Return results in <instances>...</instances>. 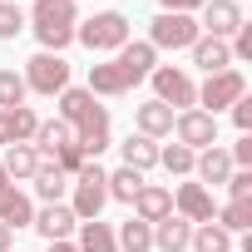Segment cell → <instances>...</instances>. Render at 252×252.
<instances>
[{
    "label": "cell",
    "instance_id": "obj_13",
    "mask_svg": "<svg viewBox=\"0 0 252 252\" xmlns=\"http://www.w3.org/2000/svg\"><path fill=\"white\" fill-rule=\"evenodd\" d=\"M45 242H69V232L79 227V218L69 213V203H45L40 213H35V222H30Z\"/></svg>",
    "mask_w": 252,
    "mask_h": 252
},
{
    "label": "cell",
    "instance_id": "obj_5",
    "mask_svg": "<svg viewBox=\"0 0 252 252\" xmlns=\"http://www.w3.org/2000/svg\"><path fill=\"white\" fill-rule=\"evenodd\" d=\"M203 30H198V20L193 15H173V10H158L154 20H149V45L154 50H193V40H198Z\"/></svg>",
    "mask_w": 252,
    "mask_h": 252
},
{
    "label": "cell",
    "instance_id": "obj_1",
    "mask_svg": "<svg viewBox=\"0 0 252 252\" xmlns=\"http://www.w3.org/2000/svg\"><path fill=\"white\" fill-rule=\"evenodd\" d=\"M60 99V119L69 124V129H74V144L84 149V158L94 163L104 149H109V109L89 94V89H64V94H55Z\"/></svg>",
    "mask_w": 252,
    "mask_h": 252
},
{
    "label": "cell",
    "instance_id": "obj_2",
    "mask_svg": "<svg viewBox=\"0 0 252 252\" xmlns=\"http://www.w3.org/2000/svg\"><path fill=\"white\" fill-rule=\"evenodd\" d=\"M25 25L35 30V40L45 45V55H60V50L74 40L79 10H74V0H35V10H30Z\"/></svg>",
    "mask_w": 252,
    "mask_h": 252
},
{
    "label": "cell",
    "instance_id": "obj_24",
    "mask_svg": "<svg viewBox=\"0 0 252 252\" xmlns=\"http://www.w3.org/2000/svg\"><path fill=\"white\" fill-rule=\"evenodd\" d=\"M94 99H119V94H129V84H124V74L114 69V60L109 64H89V84H84Z\"/></svg>",
    "mask_w": 252,
    "mask_h": 252
},
{
    "label": "cell",
    "instance_id": "obj_3",
    "mask_svg": "<svg viewBox=\"0 0 252 252\" xmlns=\"http://www.w3.org/2000/svg\"><path fill=\"white\" fill-rule=\"evenodd\" d=\"M74 40L84 50H94V55H104V50L119 55L124 45H129V15H124V10H99V15H89V20L74 25Z\"/></svg>",
    "mask_w": 252,
    "mask_h": 252
},
{
    "label": "cell",
    "instance_id": "obj_40",
    "mask_svg": "<svg viewBox=\"0 0 252 252\" xmlns=\"http://www.w3.org/2000/svg\"><path fill=\"white\" fill-rule=\"evenodd\" d=\"M0 188H10V178H5V168H0Z\"/></svg>",
    "mask_w": 252,
    "mask_h": 252
},
{
    "label": "cell",
    "instance_id": "obj_31",
    "mask_svg": "<svg viewBox=\"0 0 252 252\" xmlns=\"http://www.w3.org/2000/svg\"><path fill=\"white\" fill-rule=\"evenodd\" d=\"M25 74L20 69H0V109H15V104H25Z\"/></svg>",
    "mask_w": 252,
    "mask_h": 252
},
{
    "label": "cell",
    "instance_id": "obj_27",
    "mask_svg": "<svg viewBox=\"0 0 252 252\" xmlns=\"http://www.w3.org/2000/svg\"><path fill=\"white\" fill-rule=\"evenodd\" d=\"M114 242H119V252H154V227L139 222V218H129L114 232Z\"/></svg>",
    "mask_w": 252,
    "mask_h": 252
},
{
    "label": "cell",
    "instance_id": "obj_26",
    "mask_svg": "<svg viewBox=\"0 0 252 252\" xmlns=\"http://www.w3.org/2000/svg\"><path fill=\"white\" fill-rule=\"evenodd\" d=\"M74 232H79V242H74L79 252H119L114 227H109V222H99V218H94V222H79Z\"/></svg>",
    "mask_w": 252,
    "mask_h": 252
},
{
    "label": "cell",
    "instance_id": "obj_22",
    "mask_svg": "<svg viewBox=\"0 0 252 252\" xmlns=\"http://www.w3.org/2000/svg\"><path fill=\"white\" fill-rule=\"evenodd\" d=\"M0 222L5 227H30L35 222V208H30V198L10 183V188H0Z\"/></svg>",
    "mask_w": 252,
    "mask_h": 252
},
{
    "label": "cell",
    "instance_id": "obj_14",
    "mask_svg": "<svg viewBox=\"0 0 252 252\" xmlns=\"http://www.w3.org/2000/svg\"><path fill=\"white\" fill-rule=\"evenodd\" d=\"M35 129H40V114L30 109V104H15V109H0V144H30L35 139Z\"/></svg>",
    "mask_w": 252,
    "mask_h": 252
},
{
    "label": "cell",
    "instance_id": "obj_10",
    "mask_svg": "<svg viewBox=\"0 0 252 252\" xmlns=\"http://www.w3.org/2000/svg\"><path fill=\"white\" fill-rule=\"evenodd\" d=\"M114 69L124 74V84L134 89V84H144V79L158 69V50H154L149 40H129V45H124V50L114 55Z\"/></svg>",
    "mask_w": 252,
    "mask_h": 252
},
{
    "label": "cell",
    "instance_id": "obj_15",
    "mask_svg": "<svg viewBox=\"0 0 252 252\" xmlns=\"http://www.w3.org/2000/svg\"><path fill=\"white\" fill-rule=\"evenodd\" d=\"M129 208H134V218H139V222H149V227H154V222H163V218L173 213V193H168L163 183H144V188H139V198H134Z\"/></svg>",
    "mask_w": 252,
    "mask_h": 252
},
{
    "label": "cell",
    "instance_id": "obj_16",
    "mask_svg": "<svg viewBox=\"0 0 252 252\" xmlns=\"http://www.w3.org/2000/svg\"><path fill=\"white\" fill-rule=\"evenodd\" d=\"M64 144H74V129H69V124H64V119H40V129H35V139H30V149L40 154V163L55 158Z\"/></svg>",
    "mask_w": 252,
    "mask_h": 252
},
{
    "label": "cell",
    "instance_id": "obj_32",
    "mask_svg": "<svg viewBox=\"0 0 252 252\" xmlns=\"http://www.w3.org/2000/svg\"><path fill=\"white\" fill-rule=\"evenodd\" d=\"M193 158H198V154H193V149H183V144L158 149V163H163L168 173H178V178H183V173H193Z\"/></svg>",
    "mask_w": 252,
    "mask_h": 252
},
{
    "label": "cell",
    "instance_id": "obj_6",
    "mask_svg": "<svg viewBox=\"0 0 252 252\" xmlns=\"http://www.w3.org/2000/svg\"><path fill=\"white\" fill-rule=\"evenodd\" d=\"M149 79H154V99H158V104H168V109H178V114L198 104V84L188 79V69H173V64H158V69H154Z\"/></svg>",
    "mask_w": 252,
    "mask_h": 252
},
{
    "label": "cell",
    "instance_id": "obj_37",
    "mask_svg": "<svg viewBox=\"0 0 252 252\" xmlns=\"http://www.w3.org/2000/svg\"><path fill=\"white\" fill-rule=\"evenodd\" d=\"M163 10H173V15H193V10H203V0H158Z\"/></svg>",
    "mask_w": 252,
    "mask_h": 252
},
{
    "label": "cell",
    "instance_id": "obj_38",
    "mask_svg": "<svg viewBox=\"0 0 252 252\" xmlns=\"http://www.w3.org/2000/svg\"><path fill=\"white\" fill-rule=\"evenodd\" d=\"M10 242H15V227H5V222H0V252H10Z\"/></svg>",
    "mask_w": 252,
    "mask_h": 252
},
{
    "label": "cell",
    "instance_id": "obj_19",
    "mask_svg": "<svg viewBox=\"0 0 252 252\" xmlns=\"http://www.w3.org/2000/svg\"><path fill=\"white\" fill-rule=\"evenodd\" d=\"M188 237H193V222H183L178 213H168L163 222H154V247L158 252H188Z\"/></svg>",
    "mask_w": 252,
    "mask_h": 252
},
{
    "label": "cell",
    "instance_id": "obj_39",
    "mask_svg": "<svg viewBox=\"0 0 252 252\" xmlns=\"http://www.w3.org/2000/svg\"><path fill=\"white\" fill-rule=\"evenodd\" d=\"M50 252H79L74 242H50Z\"/></svg>",
    "mask_w": 252,
    "mask_h": 252
},
{
    "label": "cell",
    "instance_id": "obj_17",
    "mask_svg": "<svg viewBox=\"0 0 252 252\" xmlns=\"http://www.w3.org/2000/svg\"><path fill=\"white\" fill-rule=\"evenodd\" d=\"M193 64L203 74H218V69H232V50L227 40H213V35H198L193 40Z\"/></svg>",
    "mask_w": 252,
    "mask_h": 252
},
{
    "label": "cell",
    "instance_id": "obj_23",
    "mask_svg": "<svg viewBox=\"0 0 252 252\" xmlns=\"http://www.w3.org/2000/svg\"><path fill=\"white\" fill-rule=\"evenodd\" d=\"M119 154H124V168H134V173H149L158 163V144L144 139V134H129V139L119 144Z\"/></svg>",
    "mask_w": 252,
    "mask_h": 252
},
{
    "label": "cell",
    "instance_id": "obj_12",
    "mask_svg": "<svg viewBox=\"0 0 252 252\" xmlns=\"http://www.w3.org/2000/svg\"><path fill=\"white\" fill-rule=\"evenodd\" d=\"M173 213L183 218V222H213L218 218V203H213V193L203 188V183H183L178 193H173Z\"/></svg>",
    "mask_w": 252,
    "mask_h": 252
},
{
    "label": "cell",
    "instance_id": "obj_25",
    "mask_svg": "<svg viewBox=\"0 0 252 252\" xmlns=\"http://www.w3.org/2000/svg\"><path fill=\"white\" fill-rule=\"evenodd\" d=\"M30 183H35V193H40V198H45V203H60V198H64V193H69V183H74V178H69V173H60V168H55V163H40V168H35V178H30Z\"/></svg>",
    "mask_w": 252,
    "mask_h": 252
},
{
    "label": "cell",
    "instance_id": "obj_29",
    "mask_svg": "<svg viewBox=\"0 0 252 252\" xmlns=\"http://www.w3.org/2000/svg\"><path fill=\"white\" fill-rule=\"evenodd\" d=\"M144 183H149V178L134 173V168H114V173H109V198H114V203H134Z\"/></svg>",
    "mask_w": 252,
    "mask_h": 252
},
{
    "label": "cell",
    "instance_id": "obj_33",
    "mask_svg": "<svg viewBox=\"0 0 252 252\" xmlns=\"http://www.w3.org/2000/svg\"><path fill=\"white\" fill-rule=\"evenodd\" d=\"M20 30H25V10L15 0H0V40H15Z\"/></svg>",
    "mask_w": 252,
    "mask_h": 252
},
{
    "label": "cell",
    "instance_id": "obj_41",
    "mask_svg": "<svg viewBox=\"0 0 252 252\" xmlns=\"http://www.w3.org/2000/svg\"><path fill=\"white\" fill-rule=\"evenodd\" d=\"M232 5H242V0H232Z\"/></svg>",
    "mask_w": 252,
    "mask_h": 252
},
{
    "label": "cell",
    "instance_id": "obj_9",
    "mask_svg": "<svg viewBox=\"0 0 252 252\" xmlns=\"http://www.w3.org/2000/svg\"><path fill=\"white\" fill-rule=\"evenodd\" d=\"M173 134H178V144H183V149L203 154V149H213V144H218V119H213V114H203V109H183V114H173Z\"/></svg>",
    "mask_w": 252,
    "mask_h": 252
},
{
    "label": "cell",
    "instance_id": "obj_20",
    "mask_svg": "<svg viewBox=\"0 0 252 252\" xmlns=\"http://www.w3.org/2000/svg\"><path fill=\"white\" fill-rule=\"evenodd\" d=\"M134 119H139V134H144V139H163V134H173V109H168V104H158V99L139 104V109H134Z\"/></svg>",
    "mask_w": 252,
    "mask_h": 252
},
{
    "label": "cell",
    "instance_id": "obj_34",
    "mask_svg": "<svg viewBox=\"0 0 252 252\" xmlns=\"http://www.w3.org/2000/svg\"><path fill=\"white\" fill-rule=\"evenodd\" d=\"M84 163H89V158H84V149H79V144H64V149L55 154V168H60V173H69V178H74Z\"/></svg>",
    "mask_w": 252,
    "mask_h": 252
},
{
    "label": "cell",
    "instance_id": "obj_35",
    "mask_svg": "<svg viewBox=\"0 0 252 252\" xmlns=\"http://www.w3.org/2000/svg\"><path fill=\"white\" fill-rule=\"evenodd\" d=\"M227 193H232V203H252V168H232L227 173Z\"/></svg>",
    "mask_w": 252,
    "mask_h": 252
},
{
    "label": "cell",
    "instance_id": "obj_36",
    "mask_svg": "<svg viewBox=\"0 0 252 252\" xmlns=\"http://www.w3.org/2000/svg\"><path fill=\"white\" fill-rule=\"evenodd\" d=\"M232 124H237V134H252V99L247 94L232 104Z\"/></svg>",
    "mask_w": 252,
    "mask_h": 252
},
{
    "label": "cell",
    "instance_id": "obj_30",
    "mask_svg": "<svg viewBox=\"0 0 252 252\" xmlns=\"http://www.w3.org/2000/svg\"><path fill=\"white\" fill-rule=\"evenodd\" d=\"M213 222L222 232H252V203H227V208H218Z\"/></svg>",
    "mask_w": 252,
    "mask_h": 252
},
{
    "label": "cell",
    "instance_id": "obj_8",
    "mask_svg": "<svg viewBox=\"0 0 252 252\" xmlns=\"http://www.w3.org/2000/svg\"><path fill=\"white\" fill-rule=\"evenodd\" d=\"M242 94H247V79H242L237 69H218V74H208V79H203L198 104H203V114H213V119H218V109H232Z\"/></svg>",
    "mask_w": 252,
    "mask_h": 252
},
{
    "label": "cell",
    "instance_id": "obj_4",
    "mask_svg": "<svg viewBox=\"0 0 252 252\" xmlns=\"http://www.w3.org/2000/svg\"><path fill=\"white\" fill-rule=\"evenodd\" d=\"M74 198H69V213L79 218V222H94L99 213H104V203H109V173L99 168V163H84L79 173H74Z\"/></svg>",
    "mask_w": 252,
    "mask_h": 252
},
{
    "label": "cell",
    "instance_id": "obj_11",
    "mask_svg": "<svg viewBox=\"0 0 252 252\" xmlns=\"http://www.w3.org/2000/svg\"><path fill=\"white\" fill-rule=\"evenodd\" d=\"M198 30L213 35V40H232L237 25H242V5H232V0H203V10H198Z\"/></svg>",
    "mask_w": 252,
    "mask_h": 252
},
{
    "label": "cell",
    "instance_id": "obj_28",
    "mask_svg": "<svg viewBox=\"0 0 252 252\" xmlns=\"http://www.w3.org/2000/svg\"><path fill=\"white\" fill-rule=\"evenodd\" d=\"M188 247L193 252H232V232H222L218 222H203V227H193Z\"/></svg>",
    "mask_w": 252,
    "mask_h": 252
},
{
    "label": "cell",
    "instance_id": "obj_18",
    "mask_svg": "<svg viewBox=\"0 0 252 252\" xmlns=\"http://www.w3.org/2000/svg\"><path fill=\"white\" fill-rule=\"evenodd\" d=\"M193 173H198V183L208 188H218V183H227V173H232V158H227V149L222 144H213V149H203L198 158H193Z\"/></svg>",
    "mask_w": 252,
    "mask_h": 252
},
{
    "label": "cell",
    "instance_id": "obj_7",
    "mask_svg": "<svg viewBox=\"0 0 252 252\" xmlns=\"http://www.w3.org/2000/svg\"><path fill=\"white\" fill-rule=\"evenodd\" d=\"M25 89H35V94H64L69 89V64H64V55H35L30 64H25Z\"/></svg>",
    "mask_w": 252,
    "mask_h": 252
},
{
    "label": "cell",
    "instance_id": "obj_21",
    "mask_svg": "<svg viewBox=\"0 0 252 252\" xmlns=\"http://www.w3.org/2000/svg\"><path fill=\"white\" fill-rule=\"evenodd\" d=\"M0 168H5V178H10V183H30V178H35V168H40V154H35L30 144H10V149H5V158H0Z\"/></svg>",
    "mask_w": 252,
    "mask_h": 252
}]
</instances>
